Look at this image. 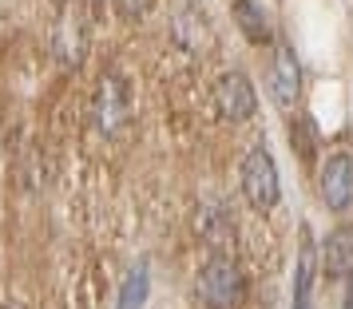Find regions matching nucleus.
I'll use <instances>...</instances> for the list:
<instances>
[{
	"mask_svg": "<svg viewBox=\"0 0 353 309\" xmlns=\"http://www.w3.org/2000/svg\"><path fill=\"white\" fill-rule=\"evenodd\" d=\"M131 119V87L119 76H103L96 92V127L103 135H119Z\"/></svg>",
	"mask_w": 353,
	"mask_h": 309,
	"instance_id": "obj_4",
	"label": "nucleus"
},
{
	"mask_svg": "<svg viewBox=\"0 0 353 309\" xmlns=\"http://www.w3.org/2000/svg\"><path fill=\"white\" fill-rule=\"evenodd\" d=\"M230 17H234V24L242 28V36H246L250 44H270L274 40L270 20H266V12L258 8L254 0H234V4H230Z\"/></svg>",
	"mask_w": 353,
	"mask_h": 309,
	"instance_id": "obj_10",
	"label": "nucleus"
},
{
	"mask_svg": "<svg viewBox=\"0 0 353 309\" xmlns=\"http://www.w3.org/2000/svg\"><path fill=\"white\" fill-rule=\"evenodd\" d=\"M143 301H147V266H139L119 293V309H143Z\"/></svg>",
	"mask_w": 353,
	"mask_h": 309,
	"instance_id": "obj_12",
	"label": "nucleus"
},
{
	"mask_svg": "<svg viewBox=\"0 0 353 309\" xmlns=\"http://www.w3.org/2000/svg\"><path fill=\"white\" fill-rule=\"evenodd\" d=\"M199 293L210 309H239L242 297H246V277L230 258L214 254L199 274Z\"/></svg>",
	"mask_w": 353,
	"mask_h": 309,
	"instance_id": "obj_2",
	"label": "nucleus"
},
{
	"mask_svg": "<svg viewBox=\"0 0 353 309\" xmlns=\"http://www.w3.org/2000/svg\"><path fill=\"white\" fill-rule=\"evenodd\" d=\"M270 99L282 107V111H294L298 99H302V67H298V56L290 52V44H278V48H274Z\"/></svg>",
	"mask_w": 353,
	"mask_h": 309,
	"instance_id": "obj_5",
	"label": "nucleus"
},
{
	"mask_svg": "<svg viewBox=\"0 0 353 309\" xmlns=\"http://www.w3.org/2000/svg\"><path fill=\"white\" fill-rule=\"evenodd\" d=\"M321 274L334 277V281L353 274V226L330 230V238L321 246Z\"/></svg>",
	"mask_w": 353,
	"mask_h": 309,
	"instance_id": "obj_9",
	"label": "nucleus"
},
{
	"mask_svg": "<svg viewBox=\"0 0 353 309\" xmlns=\"http://www.w3.org/2000/svg\"><path fill=\"white\" fill-rule=\"evenodd\" d=\"M318 187H321V202L330 211H337V214L350 211V202H353V159L350 155H330L318 175Z\"/></svg>",
	"mask_w": 353,
	"mask_h": 309,
	"instance_id": "obj_6",
	"label": "nucleus"
},
{
	"mask_svg": "<svg viewBox=\"0 0 353 309\" xmlns=\"http://www.w3.org/2000/svg\"><path fill=\"white\" fill-rule=\"evenodd\" d=\"M83 44H88V24H83V8L76 0H68L60 24H56V56L64 64H80L83 60Z\"/></svg>",
	"mask_w": 353,
	"mask_h": 309,
	"instance_id": "obj_7",
	"label": "nucleus"
},
{
	"mask_svg": "<svg viewBox=\"0 0 353 309\" xmlns=\"http://www.w3.org/2000/svg\"><path fill=\"white\" fill-rule=\"evenodd\" d=\"M214 111L226 123H242L258 111V96L242 72H226L223 80L214 83Z\"/></svg>",
	"mask_w": 353,
	"mask_h": 309,
	"instance_id": "obj_3",
	"label": "nucleus"
},
{
	"mask_svg": "<svg viewBox=\"0 0 353 309\" xmlns=\"http://www.w3.org/2000/svg\"><path fill=\"white\" fill-rule=\"evenodd\" d=\"M171 40H175L187 56H203V52L214 44L207 12H203V8H183L175 17V24H171Z\"/></svg>",
	"mask_w": 353,
	"mask_h": 309,
	"instance_id": "obj_8",
	"label": "nucleus"
},
{
	"mask_svg": "<svg viewBox=\"0 0 353 309\" xmlns=\"http://www.w3.org/2000/svg\"><path fill=\"white\" fill-rule=\"evenodd\" d=\"M119 4H123L128 17H143L147 8H151V0H119Z\"/></svg>",
	"mask_w": 353,
	"mask_h": 309,
	"instance_id": "obj_13",
	"label": "nucleus"
},
{
	"mask_svg": "<svg viewBox=\"0 0 353 309\" xmlns=\"http://www.w3.org/2000/svg\"><path fill=\"white\" fill-rule=\"evenodd\" d=\"M294 309H314V293H294Z\"/></svg>",
	"mask_w": 353,
	"mask_h": 309,
	"instance_id": "obj_14",
	"label": "nucleus"
},
{
	"mask_svg": "<svg viewBox=\"0 0 353 309\" xmlns=\"http://www.w3.org/2000/svg\"><path fill=\"white\" fill-rule=\"evenodd\" d=\"M345 309H353V274H350V290H345Z\"/></svg>",
	"mask_w": 353,
	"mask_h": 309,
	"instance_id": "obj_15",
	"label": "nucleus"
},
{
	"mask_svg": "<svg viewBox=\"0 0 353 309\" xmlns=\"http://www.w3.org/2000/svg\"><path fill=\"white\" fill-rule=\"evenodd\" d=\"M290 143L294 151H302L305 163H314V155H318V131L310 119H294V127H290Z\"/></svg>",
	"mask_w": 353,
	"mask_h": 309,
	"instance_id": "obj_11",
	"label": "nucleus"
},
{
	"mask_svg": "<svg viewBox=\"0 0 353 309\" xmlns=\"http://www.w3.org/2000/svg\"><path fill=\"white\" fill-rule=\"evenodd\" d=\"M242 195L262 214L282 202V175H278V163H274V155L266 147L246 151V159H242Z\"/></svg>",
	"mask_w": 353,
	"mask_h": 309,
	"instance_id": "obj_1",
	"label": "nucleus"
}]
</instances>
